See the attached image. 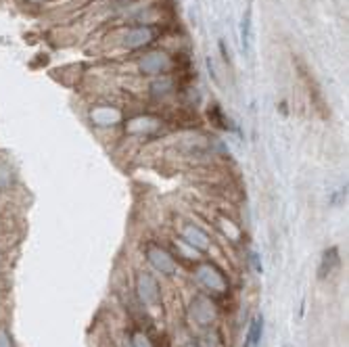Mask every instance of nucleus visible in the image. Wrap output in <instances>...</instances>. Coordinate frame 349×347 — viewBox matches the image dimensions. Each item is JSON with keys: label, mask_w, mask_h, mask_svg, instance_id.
I'll use <instances>...</instances> for the list:
<instances>
[{"label": "nucleus", "mask_w": 349, "mask_h": 347, "mask_svg": "<svg viewBox=\"0 0 349 347\" xmlns=\"http://www.w3.org/2000/svg\"><path fill=\"white\" fill-rule=\"evenodd\" d=\"M337 266H339V249L337 247L326 249L322 255V263H320V268H318V278H326Z\"/></svg>", "instance_id": "nucleus-2"}, {"label": "nucleus", "mask_w": 349, "mask_h": 347, "mask_svg": "<svg viewBox=\"0 0 349 347\" xmlns=\"http://www.w3.org/2000/svg\"><path fill=\"white\" fill-rule=\"evenodd\" d=\"M241 42H243V51L249 54L251 52V42H253V9H251V6L245 11V15H243Z\"/></svg>", "instance_id": "nucleus-1"}, {"label": "nucleus", "mask_w": 349, "mask_h": 347, "mask_svg": "<svg viewBox=\"0 0 349 347\" xmlns=\"http://www.w3.org/2000/svg\"><path fill=\"white\" fill-rule=\"evenodd\" d=\"M284 347H287V345H284Z\"/></svg>", "instance_id": "nucleus-5"}, {"label": "nucleus", "mask_w": 349, "mask_h": 347, "mask_svg": "<svg viewBox=\"0 0 349 347\" xmlns=\"http://www.w3.org/2000/svg\"><path fill=\"white\" fill-rule=\"evenodd\" d=\"M251 261H253V266H255L257 272H262V263H260V260H257V255H255V253L251 255Z\"/></svg>", "instance_id": "nucleus-4"}, {"label": "nucleus", "mask_w": 349, "mask_h": 347, "mask_svg": "<svg viewBox=\"0 0 349 347\" xmlns=\"http://www.w3.org/2000/svg\"><path fill=\"white\" fill-rule=\"evenodd\" d=\"M262 332H263V318L262 316H255L253 322H251V329H249V335H247V343L245 347H255L260 345L262 341Z\"/></svg>", "instance_id": "nucleus-3"}]
</instances>
